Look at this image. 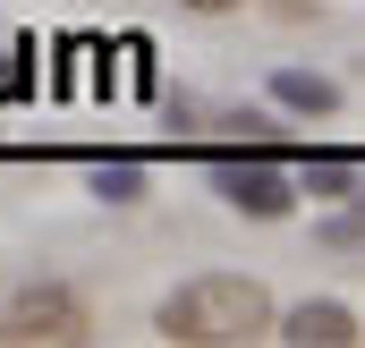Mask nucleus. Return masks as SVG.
Wrapping results in <instances>:
<instances>
[{
	"label": "nucleus",
	"mask_w": 365,
	"mask_h": 348,
	"mask_svg": "<svg viewBox=\"0 0 365 348\" xmlns=\"http://www.w3.org/2000/svg\"><path fill=\"white\" fill-rule=\"evenodd\" d=\"M272 314L280 306L255 272H204L153 306V332L170 348H238V340H272Z\"/></svg>",
	"instance_id": "1"
},
{
	"label": "nucleus",
	"mask_w": 365,
	"mask_h": 348,
	"mask_svg": "<svg viewBox=\"0 0 365 348\" xmlns=\"http://www.w3.org/2000/svg\"><path fill=\"white\" fill-rule=\"evenodd\" d=\"M0 340L9 348H77V340H93V306L68 280H26L0 306Z\"/></svg>",
	"instance_id": "2"
},
{
	"label": "nucleus",
	"mask_w": 365,
	"mask_h": 348,
	"mask_svg": "<svg viewBox=\"0 0 365 348\" xmlns=\"http://www.w3.org/2000/svg\"><path fill=\"white\" fill-rule=\"evenodd\" d=\"M212 195L230 204V213H247V221H289L297 213V178L280 170V162H238V153H221L212 162Z\"/></svg>",
	"instance_id": "3"
},
{
	"label": "nucleus",
	"mask_w": 365,
	"mask_h": 348,
	"mask_svg": "<svg viewBox=\"0 0 365 348\" xmlns=\"http://www.w3.org/2000/svg\"><path fill=\"white\" fill-rule=\"evenodd\" d=\"M272 340H297V348H357V340H365V314L349 306V297H306V306L272 314Z\"/></svg>",
	"instance_id": "4"
},
{
	"label": "nucleus",
	"mask_w": 365,
	"mask_h": 348,
	"mask_svg": "<svg viewBox=\"0 0 365 348\" xmlns=\"http://www.w3.org/2000/svg\"><path fill=\"white\" fill-rule=\"evenodd\" d=\"M272 102L323 119V111H340V86H331V77H306V68H280V77H272Z\"/></svg>",
	"instance_id": "5"
},
{
	"label": "nucleus",
	"mask_w": 365,
	"mask_h": 348,
	"mask_svg": "<svg viewBox=\"0 0 365 348\" xmlns=\"http://www.w3.org/2000/svg\"><path fill=\"white\" fill-rule=\"evenodd\" d=\"M297 187H306V195H331V204H349V195H357V162H349V153H306Z\"/></svg>",
	"instance_id": "6"
},
{
	"label": "nucleus",
	"mask_w": 365,
	"mask_h": 348,
	"mask_svg": "<svg viewBox=\"0 0 365 348\" xmlns=\"http://www.w3.org/2000/svg\"><path fill=\"white\" fill-rule=\"evenodd\" d=\"M93 195L102 204H145V162H93Z\"/></svg>",
	"instance_id": "7"
},
{
	"label": "nucleus",
	"mask_w": 365,
	"mask_h": 348,
	"mask_svg": "<svg viewBox=\"0 0 365 348\" xmlns=\"http://www.w3.org/2000/svg\"><path fill=\"white\" fill-rule=\"evenodd\" d=\"M179 9H195V17H230V9H247V0H179Z\"/></svg>",
	"instance_id": "8"
}]
</instances>
